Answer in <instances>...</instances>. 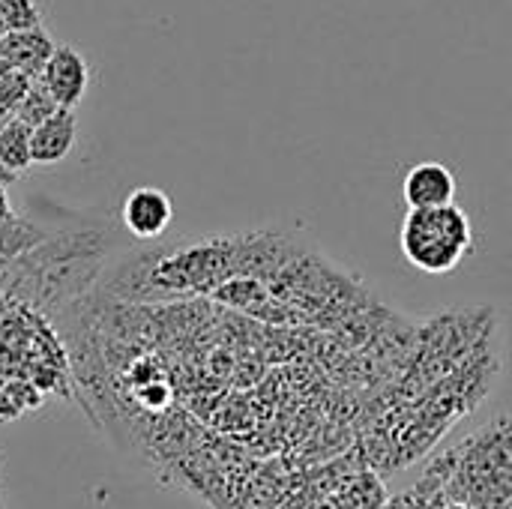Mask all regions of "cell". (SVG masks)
<instances>
[{
    "instance_id": "1",
    "label": "cell",
    "mask_w": 512,
    "mask_h": 509,
    "mask_svg": "<svg viewBox=\"0 0 512 509\" xmlns=\"http://www.w3.org/2000/svg\"><path fill=\"white\" fill-rule=\"evenodd\" d=\"M447 492L477 509H512V417L492 423L450 453Z\"/></svg>"
},
{
    "instance_id": "2",
    "label": "cell",
    "mask_w": 512,
    "mask_h": 509,
    "mask_svg": "<svg viewBox=\"0 0 512 509\" xmlns=\"http://www.w3.org/2000/svg\"><path fill=\"white\" fill-rule=\"evenodd\" d=\"M402 255L411 267L444 276L462 267L474 252V228L468 213L453 201L441 207L408 210L399 231Z\"/></svg>"
},
{
    "instance_id": "3",
    "label": "cell",
    "mask_w": 512,
    "mask_h": 509,
    "mask_svg": "<svg viewBox=\"0 0 512 509\" xmlns=\"http://www.w3.org/2000/svg\"><path fill=\"white\" fill-rule=\"evenodd\" d=\"M90 63L87 57L72 48V45H57L39 75V81L45 84V90L57 99L60 108H78V102L84 99L87 87H90Z\"/></svg>"
},
{
    "instance_id": "4",
    "label": "cell",
    "mask_w": 512,
    "mask_h": 509,
    "mask_svg": "<svg viewBox=\"0 0 512 509\" xmlns=\"http://www.w3.org/2000/svg\"><path fill=\"white\" fill-rule=\"evenodd\" d=\"M120 219L135 240H159L174 222V204L162 189L138 186L126 195Z\"/></svg>"
},
{
    "instance_id": "5",
    "label": "cell",
    "mask_w": 512,
    "mask_h": 509,
    "mask_svg": "<svg viewBox=\"0 0 512 509\" xmlns=\"http://www.w3.org/2000/svg\"><path fill=\"white\" fill-rule=\"evenodd\" d=\"M456 174L444 162H417L408 168L402 195L408 210H423V207H441L456 201Z\"/></svg>"
},
{
    "instance_id": "6",
    "label": "cell",
    "mask_w": 512,
    "mask_h": 509,
    "mask_svg": "<svg viewBox=\"0 0 512 509\" xmlns=\"http://www.w3.org/2000/svg\"><path fill=\"white\" fill-rule=\"evenodd\" d=\"M78 138V117L75 108H57L45 123H39L30 135L33 165H60Z\"/></svg>"
},
{
    "instance_id": "7",
    "label": "cell",
    "mask_w": 512,
    "mask_h": 509,
    "mask_svg": "<svg viewBox=\"0 0 512 509\" xmlns=\"http://www.w3.org/2000/svg\"><path fill=\"white\" fill-rule=\"evenodd\" d=\"M57 48V42L48 36L45 27H33V30H9L0 39V54L6 60L9 69H21L24 75H30L33 81L42 75L51 51Z\"/></svg>"
},
{
    "instance_id": "8",
    "label": "cell",
    "mask_w": 512,
    "mask_h": 509,
    "mask_svg": "<svg viewBox=\"0 0 512 509\" xmlns=\"http://www.w3.org/2000/svg\"><path fill=\"white\" fill-rule=\"evenodd\" d=\"M45 240H48V231L30 219H21L15 213L9 219H0V264H12L24 258Z\"/></svg>"
},
{
    "instance_id": "9",
    "label": "cell",
    "mask_w": 512,
    "mask_h": 509,
    "mask_svg": "<svg viewBox=\"0 0 512 509\" xmlns=\"http://www.w3.org/2000/svg\"><path fill=\"white\" fill-rule=\"evenodd\" d=\"M30 135H33V129L27 123H21L18 117H9L0 129V162L18 177H24L33 165Z\"/></svg>"
},
{
    "instance_id": "10",
    "label": "cell",
    "mask_w": 512,
    "mask_h": 509,
    "mask_svg": "<svg viewBox=\"0 0 512 509\" xmlns=\"http://www.w3.org/2000/svg\"><path fill=\"white\" fill-rule=\"evenodd\" d=\"M60 105H57V99L45 90V84L36 78L30 87H27V93H24V99L18 102V108H15V114L12 117H18L21 123H27L30 129H36L39 123H45L54 111H57Z\"/></svg>"
},
{
    "instance_id": "11",
    "label": "cell",
    "mask_w": 512,
    "mask_h": 509,
    "mask_svg": "<svg viewBox=\"0 0 512 509\" xmlns=\"http://www.w3.org/2000/svg\"><path fill=\"white\" fill-rule=\"evenodd\" d=\"M0 18L9 30L42 27V12H39L36 0H0Z\"/></svg>"
},
{
    "instance_id": "12",
    "label": "cell",
    "mask_w": 512,
    "mask_h": 509,
    "mask_svg": "<svg viewBox=\"0 0 512 509\" xmlns=\"http://www.w3.org/2000/svg\"><path fill=\"white\" fill-rule=\"evenodd\" d=\"M33 84L30 75H24L21 69H9L0 75V117H12L18 102L24 99L27 87Z\"/></svg>"
},
{
    "instance_id": "13",
    "label": "cell",
    "mask_w": 512,
    "mask_h": 509,
    "mask_svg": "<svg viewBox=\"0 0 512 509\" xmlns=\"http://www.w3.org/2000/svg\"><path fill=\"white\" fill-rule=\"evenodd\" d=\"M30 387V384H21V381H3L0 378V420H15L18 414H24V399H21V390Z\"/></svg>"
},
{
    "instance_id": "14",
    "label": "cell",
    "mask_w": 512,
    "mask_h": 509,
    "mask_svg": "<svg viewBox=\"0 0 512 509\" xmlns=\"http://www.w3.org/2000/svg\"><path fill=\"white\" fill-rule=\"evenodd\" d=\"M15 210H12V204H9V195H6V186H0V219H9Z\"/></svg>"
},
{
    "instance_id": "15",
    "label": "cell",
    "mask_w": 512,
    "mask_h": 509,
    "mask_svg": "<svg viewBox=\"0 0 512 509\" xmlns=\"http://www.w3.org/2000/svg\"><path fill=\"white\" fill-rule=\"evenodd\" d=\"M18 180H21V177H18V174H12V171L0 162V186H6V189H9V186H12V183H18Z\"/></svg>"
},
{
    "instance_id": "16",
    "label": "cell",
    "mask_w": 512,
    "mask_h": 509,
    "mask_svg": "<svg viewBox=\"0 0 512 509\" xmlns=\"http://www.w3.org/2000/svg\"><path fill=\"white\" fill-rule=\"evenodd\" d=\"M6 33H9V27H6V24H3V18H0V39H3Z\"/></svg>"
},
{
    "instance_id": "17",
    "label": "cell",
    "mask_w": 512,
    "mask_h": 509,
    "mask_svg": "<svg viewBox=\"0 0 512 509\" xmlns=\"http://www.w3.org/2000/svg\"><path fill=\"white\" fill-rule=\"evenodd\" d=\"M3 72H9V66H6V60H3V54H0V75H3Z\"/></svg>"
},
{
    "instance_id": "18",
    "label": "cell",
    "mask_w": 512,
    "mask_h": 509,
    "mask_svg": "<svg viewBox=\"0 0 512 509\" xmlns=\"http://www.w3.org/2000/svg\"><path fill=\"white\" fill-rule=\"evenodd\" d=\"M3 303H6V300H3V294H0V315H3Z\"/></svg>"
},
{
    "instance_id": "19",
    "label": "cell",
    "mask_w": 512,
    "mask_h": 509,
    "mask_svg": "<svg viewBox=\"0 0 512 509\" xmlns=\"http://www.w3.org/2000/svg\"><path fill=\"white\" fill-rule=\"evenodd\" d=\"M6 120H9V117H0V129H3V123H6Z\"/></svg>"
}]
</instances>
